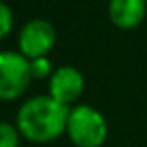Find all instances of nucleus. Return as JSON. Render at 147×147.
Segmentation results:
<instances>
[{
  "mask_svg": "<svg viewBox=\"0 0 147 147\" xmlns=\"http://www.w3.org/2000/svg\"><path fill=\"white\" fill-rule=\"evenodd\" d=\"M13 28V11L4 0H0V39L9 36Z\"/></svg>",
  "mask_w": 147,
  "mask_h": 147,
  "instance_id": "obj_9",
  "label": "nucleus"
},
{
  "mask_svg": "<svg viewBox=\"0 0 147 147\" xmlns=\"http://www.w3.org/2000/svg\"><path fill=\"white\" fill-rule=\"evenodd\" d=\"M30 61L15 50L0 52V100L21 97L30 86Z\"/></svg>",
  "mask_w": 147,
  "mask_h": 147,
  "instance_id": "obj_3",
  "label": "nucleus"
},
{
  "mask_svg": "<svg viewBox=\"0 0 147 147\" xmlns=\"http://www.w3.org/2000/svg\"><path fill=\"white\" fill-rule=\"evenodd\" d=\"M56 45V28L45 19H32L19 32V52L26 60L47 58Z\"/></svg>",
  "mask_w": 147,
  "mask_h": 147,
  "instance_id": "obj_4",
  "label": "nucleus"
},
{
  "mask_svg": "<svg viewBox=\"0 0 147 147\" xmlns=\"http://www.w3.org/2000/svg\"><path fill=\"white\" fill-rule=\"evenodd\" d=\"M30 61V75L36 80H43L52 76V65H50L49 58H36V60H28Z\"/></svg>",
  "mask_w": 147,
  "mask_h": 147,
  "instance_id": "obj_8",
  "label": "nucleus"
},
{
  "mask_svg": "<svg viewBox=\"0 0 147 147\" xmlns=\"http://www.w3.org/2000/svg\"><path fill=\"white\" fill-rule=\"evenodd\" d=\"M21 132L13 123L0 121V147H19Z\"/></svg>",
  "mask_w": 147,
  "mask_h": 147,
  "instance_id": "obj_7",
  "label": "nucleus"
},
{
  "mask_svg": "<svg viewBox=\"0 0 147 147\" xmlns=\"http://www.w3.org/2000/svg\"><path fill=\"white\" fill-rule=\"evenodd\" d=\"M65 132L76 147H100L108 138V123L97 108L78 104L69 112Z\"/></svg>",
  "mask_w": 147,
  "mask_h": 147,
  "instance_id": "obj_2",
  "label": "nucleus"
},
{
  "mask_svg": "<svg viewBox=\"0 0 147 147\" xmlns=\"http://www.w3.org/2000/svg\"><path fill=\"white\" fill-rule=\"evenodd\" d=\"M108 17L117 28H134L147 19V0H110Z\"/></svg>",
  "mask_w": 147,
  "mask_h": 147,
  "instance_id": "obj_6",
  "label": "nucleus"
},
{
  "mask_svg": "<svg viewBox=\"0 0 147 147\" xmlns=\"http://www.w3.org/2000/svg\"><path fill=\"white\" fill-rule=\"evenodd\" d=\"M84 91V76L73 65H61L54 69L49 78V95L54 100L71 106Z\"/></svg>",
  "mask_w": 147,
  "mask_h": 147,
  "instance_id": "obj_5",
  "label": "nucleus"
},
{
  "mask_svg": "<svg viewBox=\"0 0 147 147\" xmlns=\"http://www.w3.org/2000/svg\"><path fill=\"white\" fill-rule=\"evenodd\" d=\"M69 112L71 106L54 100L50 95H37L19 106L15 127L26 140L34 144H49L65 132Z\"/></svg>",
  "mask_w": 147,
  "mask_h": 147,
  "instance_id": "obj_1",
  "label": "nucleus"
}]
</instances>
